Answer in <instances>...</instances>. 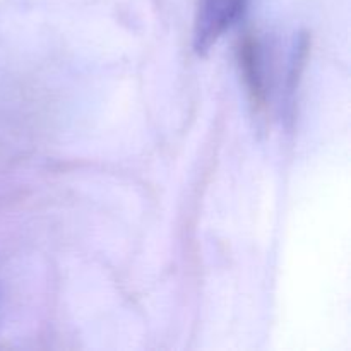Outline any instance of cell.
<instances>
[{
    "mask_svg": "<svg viewBox=\"0 0 351 351\" xmlns=\"http://www.w3.org/2000/svg\"><path fill=\"white\" fill-rule=\"evenodd\" d=\"M247 0H199L194 23V50L206 55L245 12Z\"/></svg>",
    "mask_w": 351,
    "mask_h": 351,
    "instance_id": "obj_1",
    "label": "cell"
},
{
    "mask_svg": "<svg viewBox=\"0 0 351 351\" xmlns=\"http://www.w3.org/2000/svg\"><path fill=\"white\" fill-rule=\"evenodd\" d=\"M240 64H242L243 77L249 88L252 101L257 108L266 106V89H264L263 65H261L259 45L254 38H245L240 47Z\"/></svg>",
    "mask_w": 351,
    "mask_h": 351,
    "instance_id": "obj_2",
    "label": "cell"
}]
</instances>
